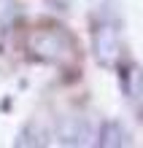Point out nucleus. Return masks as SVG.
<instances>
[{"label": "nucleus", "mask_w": 143, "mask_h": 148, "mask_svg": "<svg viewBox=\"0 0 143 148\" xmlns=\"http://www.w3.org/2000/svg\"><path fill=\"white\" fill-rule=\"evenodd\" d=\"M14 16H16V8H14V0H0V32L11 27V22H14Z\"/></svg>", "instance_id": "7ed1b4c3"}, {"label": "nucleus", "mask_w": 143, "mask_h": 148, "mask_svg": "<svg viewBox=\"0 0 143 148\" xmlns=\"http://www.w3.org/2000/svg\"><path fill=\"white\" fill-rule=\"evenodd\" d=\"M95 54L103 65H108V67L116 65V59H119V35H116V30L111 24H100L95 30Z\"/></svg>", "instance_id": "f03ea898"}, {"label": "nucleus", "mask_w": 143, "mask_h": 148, "mask_svg": "<svg viewBox=\"0 0 143 148\" xmlns=\"http://www.w3.org/2000/svg\"><path fill=\"white\" fill-rule=\"evenodd\" d=\"M30 46H32V51L38 57L57 62V59H62V57L70 54L73 43H70L68 35H65V32H59V30H41V32H35V35H32Z\"/></svg>", "instance_id": "f257e3e1"}]
</instances>
